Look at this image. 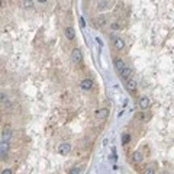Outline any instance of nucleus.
<instances>
[{
	"label": "nucleus",
	"instance_id": "obj_1",
	"mask_svg": "<svg viewBox=\"0 0 174 174\" xmlns=\"http://www.w3.org/2000/svg\"><path fill=\"white\" fill-rule=\"evenodd\" d=\"M80 87H81L83 92H90V90L93 89V80H92V78H84V80H81Z\"/></svg>",
	"mask_w": 174,
	"mask_h": 174
},
{
	"label": "nucleus",
	"instance_id": "obj_2",
	"mask_svg": "<svg viewBox=\"0 0 174 174\" xmlns=\"http://www.w3.org/2000/svg\"><path fill=\"white\" fill-rule=\"evenodd\" d=\"M71 60H73V62H75V64H83V55H81V51L80 49H74L73 52H71Z\"/></svg>",
	"mask_w": 174,
	"mask_h": 174
},
{
	"label": "nucleus",
	"instance_id": "obj_3",
	"mask_svg": "<svg viewBox=\"0 0 174 174\" xmlns=\"http://www.w3.org/2000/svg\"><path fill=\"white\" fill-rule=\"evenodd\" d=\"M121 78L123 80V81H126V80H129V78H132V68H129V67H125L121 73Z\"/></svg>",
	"mask_w": 174,
	"mask_h": 174
},
{
	"label": "nucleus",
	"instance_id": "obj_4",
	"mask_svg": "<svg viewBox=\"0 0 174 174\" xmlns=\"http://www.w3.org/2000/svg\"><path fill=\"white\" fill-rule=\"evenodd\" d=\"M70 151H71V145L68 142H64V144H61L58 147V152L61 155H67V154H70Z\"/></svg>",
	"mask_w": 174,
	"mask_h": 174
},
{
	"label": "nucleus",
	"instance_id": "obj_5",
	"mask_svg": "<svg viewBox=\"0 0 174 174\" xmlns=\"http://www.w3.org/2000/svg\"><path fill=\"white\" fill-rule=\"evenodd\" d=\"M97 8L100 10H108L112 8V0H99V3H97Z\"/></svg>",
	"mask_w": 174,
	"mask_h": 174
},
{
	"label": "nucleus",
	"instance_id": "obj_6",
	"mask_svg": "<svg viewBox=\"0 0 174 174\" xmlns=\"http://www.w3.org/2000/svg\"><path fill=\"white\" fill-rule=\"evenodd\" d=\"M64 34H65V36H67V39H70V41H73V39L75 38V31H74V28H71V26H68V28H65V31H64Z\"/></svg>",
	"mask_w": 174,
	"mask_h": 174
},
{
	"label": "nucleus",
	"instance_id": "obj_7",
	"mask_svg": "<svg viewBox=\"0 0 174 174\" xmlns=\"http://www.w3.org/2000/svg\"><path fill=\"white\" fill-rule=\"evenodd\" d=\"M108 113H109V110H108V109H99V110H96V113H95V115H96V118H97V119H102V121H103V119H106V118H108Z\"/></svg>",
	"mask_w": 174,
	"mask_h": 174
},
{
	"label": "nucleus",
	"instance_id": "obj_8",
	"mask_svg": "<svg viewBox=\"0 0 174 174\" xmlns=\"http://www.w3.org/2000/svg\"><path fill=\"white\" fill-rule=\"evenodd\" d=\"M115 48L118 51H122L125 48V41L122 38H115Z\"/></svg>",
	"mask_w": 174,
	"mask_h": 174
},
{
	"label": "nucleus",
	"instance_id": "obj_9",
	"mask_svg": "<svg viewBox=\"0 0 174 174\" xmlns=\"http://www.w3.org/2000/svg\"><path fill=\"white\" fill-rule=\"evenodd\" d=\"M125 67H126V65H125V62H123L122 60H119V58H116V60H115V70H116L118 73H121Z\"/></svg>",
	"mask_w": 174,
	"mask_h": 174
},
{
	"label": "nucleus",
	"instance_id": "obj_10",
	"mask_svg": "<svg viewBox=\"0 0 174 174\" xmlns=\"http://www.w3.org/2000/svg\"><path fill=\"white\" fill-rule=\"evenodd\" d=\"M148 106H149V99H148V97H141V99H139V108H141L142 110H147Z\"/></svg>",
	"mask_w": 174,
	"mask_h": 174
},
{
	"label": "nucleus",
	"instance_id": "obj_11",
	"mask_svg": "<svg viewBox=\"0 0 174 174\" xmlns=\"http://www.w3.org/2000/svg\"><path fill=\"white\" fill-rule=\"evenodd\" d=\"M125 83H126V87H128L129 92H134V90L136 89V81H135L134 78H129V80H126Z\"/></svg>",
	"mask_w": 174,
	"mask_h": 174
},
{
	"label": "nucleus",
	"instance_id": "obj_12",
	"mask_svg": "<svg viewBox=\"0 0 174 174\" xmlns=\"http://www.w3.org/2000/svg\"><path fill=\"white\" fill-rule=\"evenodd\" d=\"M142 160H144V157H142V154H141L139 151H135V152L132 154V161H134V162L139 164V162H141Z\"/></svg>",
	"mask_w": 174,
	"mask_h": 174
},
{
	"label": "nucleus",
	"instance_id": "obj_13",
	"mask_svg": "<svg viewBox=\"0 0 174 174\" xmlns=\"http://www.w3.org/2000/svg\"><path fill=\"white\" fill-rule=\"evenodd\" d=\"M8 149H9V144H8V141H2V158H3V160L6 158Z\"/></svg>",
	"mask_w": 174,
	"mask_h": 174
},
{
	"label": "nucleus",
	"instance_id": "obj_14",
	"mask_svg": "<svg viewBox=\"0 0 174 174\" xmlns=\"http://www.w3.org/2000/svg\"><path fill=\"white\" fill-rule=\"evenodd\" d=\"M106 25V18L105 16H99L97 19H96V26H105Z\"/></svg>",
	"mask_w": 174,
	"mask_h": 174
},
{
	"label": "nucleus",
	"instance_id": "obj_15",
	"mask_svg": "<svg viewBox=\"0 0 174 174\" xmlns=\"http://www.w3.org/2000/svg\"><path fill=\"white\" fill-rule=\"evenodd\" d=\"M110 29H112V31H121V29H122V25H121L119 22H112V23H110Z\"/></svg>",
	"mask_w": 174,
	"mask_h": 174
},
{
	"label": "nucleus",
	"instance_id": "obj_16",
	"mask_svg": "<svg viewBox=\"0 0 174 174\" xmlns=\"http://www.w3.org/2000/svg\"><path fill=\"white\" fill-rule=\"evenodd\" d=\"M136 119L141 121V122H145V121L148 119V115H145V110H144V112H141V113L136 115Z\"/></svg>",
	"mask_w": 174,
	"mask_h": 174
},
{
	"label": "nucleus",
	"instance_id": "obj_17",
	"mask_svg": "<svg viewBox=\"0 0 174 174\" xmlns=\"http://www.w3.org/2000/svg\"><path fill=\"white\" fill-rule=\"evenodd\" d=\"M9 138H10V132H9V131H5L3 135H2V141H8Z\"/></svg>",
	"mask_w": 174,
	"mask_h": 174
},
{
	"label": "nucleus",
	"instance_id": "obj_18",
	"mask_svg": "<svg viewBox=\"0 0 174 174\" xmlns=\"http://www.w3.org/2000/svg\"><path fill=\"white\" fill-rule=\"evenodd\" d=\"M129 142V135L128 134H123V136H122V145H126Z\"/></svg>",
	"mask_w": 174,
	"mask_h": 174
},
{
	"label": "nucleus",
	"instance_id": "obj_19",
	"mask_svg": "<svg viewBox=\"0 0 174 174\" xmlns=\"http://www.w3.org/2000/svg\"><path fill=\"white\" fill-rule=\"evenodd\" d=\"M23 6H25V8H31V6H32V0H25Z\"/></svg>",
	"mask_w": 174,
	"mask_h": 174
},
{
	"label": "nucleus",
	"instance_id": "obj_20",
	"mask_svg": "<svg viewBox=\"0 0 174 174\" xmlns=\"http://www.w3.org/2000/svg\"><path fill=\"white\" fill-rule=\"evenodd\" d=\"M145 173H155V170H154V167H148V168H145Z\"/></svg>",
	"mask_w": 174,
	"mask_h": 174
},
{
	"label": "nucleus",
	"instance_id": "obj_21",
	"mask_svg": "<svg viewBox=\"0 0 174 174\" xmlns=\"http://www.w3.org/2000/svg\"><path fill=\"white\" fill-rule=\"evenodd\" d=\"M70 173H80V168H73L70 170Z\"/></svg>",
	"mask_w": 174,
	"mask_h": 174
},
{
	"label": "nucleus",
	"instance_id": "obj_22",
	"mask_svg": "<svg viewBox=\"0 0 174 174\" xmlns=\"http://www.w3.org/2000/svg\"><path fill=\"white\" fill-rule=\"evenodd\" d=\"M96 41H97V44H99V45H100V47H102V45H103V42H102V39H100V38H96Z\"/></svg>",
	"mask_w": 174,
	"mask_h": 174
},
{
	"label": "nucleus",
	"instance_id": "obj_23",
	"mask_svg": "<svg viewBox=\"0 0 174 174\" xmlns=\"http://www.w3.org/2000/svg\"><path fill=\"white\" fill-rule=\"evenodd\" d=\"M80 25L84 26V19H83V18H80Z\"/></svg>",
	"mask_w": 174,
	"mask_h": 174
},
{
	"label": "nucleus",
	"instance_id": "obj_24",
	"mask_svg": "<svg viewBox=\"0 0 174 174\" xmlns=\"http://www.w3.org/2000/svg\"><path fill=\"white\" fill-rule=\"evenodd\" d=\"M3 174H10V170H3Z\"/></svg>",
	"mask_w": 174,
	"mask_h": 174
},
{
	"label": "nucleus",
	"instance_id": "obj_25",
	"mask_svg": "<svg viewBox=\"0 0 174 174\" xmlns=\"http://www.w3.org/2000/svg\"><path fill=\"white\" fill-rule=\"evenodd\" d=\"M38 2H39V3H44V2H47V0H38Z\"/></svg>",
	"mask_w": 174,
	"mask_h": 174
}]
</instances>
